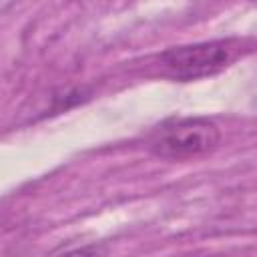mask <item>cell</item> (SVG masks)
Masks as SVG:
<instances>
[{
  "label": "cell",
  "instance_id": "1",
  "mask_svg": "<svg viewBox=\"0 0 257 257\" xmlns=\"http://www.w3.org/2000/svg\"><path fill=\"white\" fill-rule=\"evenodd\" d=\"M219 126L213 120L203 116H183L159 124L149 139V147L157 157L181 161L213 151L219 145Z\"/></svg>",
  "mask_w": 257,
  "mask_h": 257
},
{
  "label": "cell",
  "instance_id": "2",
  "mask_svg": "<svg viewBox=\"0 0 257 257\" xmlns=\"http://www.w3.org/2000/svg\"><path fill=\"white\" fill-rule=\"evenodd\" d=\"M239 50H241V44L233 38L209 40V42L169 48L167 52L161 54V62L173 78L197 80L227 68L237 58Z\"/></svg>",
  "mask_w": 257,
  "mask_h": 257
}]
</instances>
